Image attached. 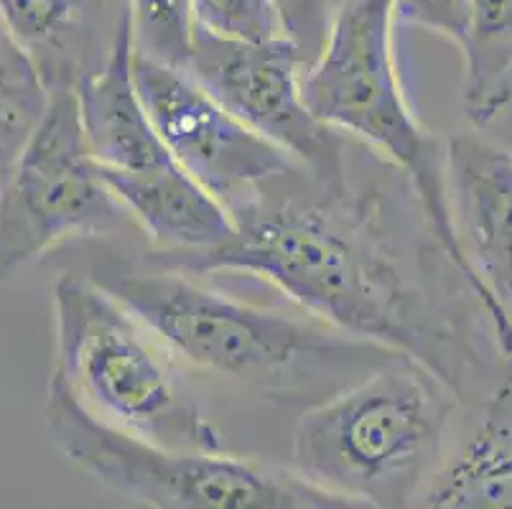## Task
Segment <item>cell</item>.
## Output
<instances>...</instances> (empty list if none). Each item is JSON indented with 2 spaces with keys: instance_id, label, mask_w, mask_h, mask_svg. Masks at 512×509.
Masks as SVG:
<instances>
[{
  "instance_id": "1",
  "label": "cell",
  "mask_w": 512,
  "mask_h": 509,
  "mask_svg": "<svg viewBox=\"0 0 512 509\" xmlns=\"http://www.w3.org/2000/svg\"><path fill=\"white\" fill-rule=\"evenodd\" d=\"M388 214L377 186L352 176L321 184L296 166L232 212L235 230L225 242L153 252L146 263L265 280L314 319L421 362L464 400L482 359L446 308L449 296L428 283V255L408 260Z\"/></svg>"
},
{
  "instance_id": "2",
  "label": "cell",
  "mask_w": 512,
  "mask_h": 509,
  "mask_svg": "<svg viewBox=\"0 0 512 509\" xmlns=\"http://www.w3.org/2000/svg\"><path fill=\"white\" fill-rule=\"evenodd\" d=\"M181 362L227 377L278 403H319L395 357L324 321L202 286L197 275L148 265L100 263L90 270Z\"/></svg>"
},
{
  "instance_id": "3",
  "label": "cell",
  "mask_w": 512,
  "mask_h": 509,
  "mask_svg": "<svg viewBox=\"0 0 512 509\" xmlns=\"http://www.w3.org/2000/svg\"><path fill=\"white\" fill-rule=\"evenodd\" d=\"M459 403L439 375L395 354L301 413L291 469L352 507H416Z\"/></svg>"
},
{
  "instance_id": "4",
  "label": "cell",
  "mask_w": 512,
  "mask_h": 509,
  "mask_svg": "<svg viewBox=\"0 0 512 509\" xmlns=\"http://www.w3.org/2000/svg\"><path fill=\"white\" fill-rule=\"evenodd\" d=\"M57 359L51 380L118 431L186 451H225L222 433L176 370L164 342L82 273L51 288Z\"/></svg>"
},
{
  "instance_id": "5",
  "label": "cell",
  "mask_w": 512,
  "mask_h": 509,
  "mask_svg": "<svg viewBox=\"0 0 512 509\" xmlns=\"http://www.w3.org/2000/svg\"><path fill=\"white\" fill-rule=\"evenodd\" d=\"M395 0H342L301 90L316 118L393 163L411 186L428 232L479 301L456 247L444 191V146L421 125L395 54ZM482 306V303H479Z\"/></svg>"
},
{
  "instance_id": "6",
  "label": "cell",
  "mask_w": 512,
  "mask_h": 509,
  "mask_svg": "<svg viewBox=\"0 0 512 509\" xmlns=\"http://www.w3.org/2000/svg\"><path fill=\"white\" fill-rule=\"evenodd\" d=\"M46 428L59 454L110 492L158 509H352L296 469L225 451L161 446L107 426L49 380Z\"/></svg>"
},
{
  "instance_id": "7",
  "label": "cell",
  "mask_w": 512,
  "mask_h": 509,
  "mask_svg": "<svg viewBox=\"0 0 512 509\" xmlns=\"http://www.w3.org/2000/svg\"><path fill=\"white\" fill-rule=\"evenodd\" d=\"M125 224L130 217L87 151L74 90L49 92L41 120L0 171V283L67 242Z\"/></svg>"
},
{
  "instance_id": "8",
  "label": "cell",
  "mask_w": 512,
  "mask_h": 509,
  "mask_svg": "<svg viewBox=\"0 0 512 509\" xmlns=\"http://www.w3.org/2000/svg\"><path fill=\"white\" fill-rule=\"evenodd\" d=\"M181 69L316 181L344 184L349 179V138L306 105L301 90L306 64L286 36L232 41L194 28L192 49Z\"/></svg>"
},
{
  "instance_id": "9",
  "label": "cell",
  "mask_w": 512,
  "mask_h": 509,
  "mask_svg": "<svg viewBox=\"0 0 512 509\" xmlns=\"http://www.w3.org/2000/svg\"><path fill=\"white\" fill-rule=\"evenodd\" d=\"M133 79L169 156L230 214L299 163L227 112L181 67L133 46Z\"/></svg>"
},
{
  "instance_id": "10",
  "label": "cell",
  "mask_w": 512,
  "mask_h": 509,
  "mask_svg": "<svg viewBox=\"0 0 512 509\" xmlns=\"http://www.w3.org/2000/svg\"><path fill=\"white\" fill-rule=\"evenodd\" d=\"M451 230L472 273L497 354L512 349V153L479 133L444 146Z\"/></svg>"
},
{
  "instance_id": "11",
  "label": "cell",
  "mask_w": 512,
  "mask_h": 509,
  "mask_svg": "<svg viewBox=\"0 0 512 509\" xmlns=\"http://www.w3.org/2000/svg\"><path fill=\"white\" fill-rule=\"evenodd\" d=\"M416 507H512V349L467 418L451 423L444 454Z\"/></svg>"
},
{
  "instance_id": "12",
  "label": "cell",
  "mask_w": 512,
  "mask_h": 509,
  "mask_svg": "<svg viewBox=\"0 0 512 509\" xmlns=\"http://www.w3.org/2000/svg\"><path fill=\"white\" fill-rule=\"evenodd\" d=\"M128 0H0V31L26 54L46 90H74L107 59Z\"/></svg>"
},
{
  "instance_id": "13",
  "label": "cell",
  "mask_w": 512,
  "mask_h": 509,
  "mask_svg": "<svg viewBox=\"0 0 512 509\" xmlns=\"http://www.w3.org/2000/svg\"><path fill=\"white\" fill-rule=\"evenodd\" d=\"M87 151L102 171H146L174 161L158 138L133 79L130 18L105 62L74 87Z\"/></svg>"
},
{
  "instance_id": "14",
  "label": "cell",
  "mask_w": 512,
  "mask_h": 509,
  "mask_svg": "<svg viewBox=\"0 0 512 509\" xmlns=\"http://www.w3.org/2000/svg\"><path fill=\"white\" fill-rule=\"evenodd\" d=\"M100 176L130 222L138 224V230L158 245V252L209 250L235 230L230 209L176 161L146 171L100 168Z\"/></svg>"
},
{
  "instance_id": "15",
  "label": "cell",
  "mask_w": 512,
  "mask_h": 509,
  "mask_svg": "<svg viewBox=\"0 0 512 509\" xmlns=\"http://www.w3.org/2000/svg\"><path fill=\"white\" fill-rule=\"evenodd\" d=\"M462 54V107L490 128L512 105V0H474Z\"/></svg>"
},
{
  "instance_id": "16",
  "label": "cell",
  "mask_w": 512,
  "mask_h": 509,
  "mask_svg": "<svg viewBox=\"0 0 512 509\" xmlns=\"http://www.w3.org/2000/svg\"><path fill=\"white\" fill-rule=\"evenodd\" d=\"M46 102L49 90L34 64L0 31V171L21 151Z\"/></svg>"
},
{
  "instance_id": "17",
  "label": "cell",
  "mask_w": 512,
  "mask_h": 509,
  "mask_svg": "<svg viewBox=\"0 0 512 509\" xmlns=\"http://www.w3.org/2000/svg\"><path fill=\"white\" fill-rule=\"evenodd\" d=\"M133 46L141 54L184 67L192 49V0H128Z\"/></svg>"
},
{
  "instance_id": "18",
  "label": "cell",
  "mask_w": 512,
  "mask_h": 509,
  "mask_svg": "<svg viewBox=\"0 0 512 509\" xmlns=\"http://www.w3.org/2000/svg\"><path fill=\"white\" fill-rule=\"evenodd\" d=\"M197 31L217 39L268 41L283 36L273 0H192Z\"/></svg>"
},
{
  "instance_id": "19",
  "label": "cell",
  "mask_w": 512,
  "mask_h": 509,
  "mask_svg": "<svg viewBox=\"0 0 512 509\" xmlns=\"http://www.w3.org/2000/svg\"><path fill=\"white\" fill-rule=\"evenodd\" d=\"M281 21V31L309 67L324 46L332 26L337 0H273Z\"/></svg>"
},
{
  "instance_id": "20",
  "label": "cell",
  "mask_w": 512,
  "mask_h": 509,
  "mask_svg": "<svg viewBox=\"0 0 512 509\" xmlns=\"http://www.w3.org/2000/svg\"><path fill=\"white\" fill-rule=\"evenodd\" d=\"M474 0H395L398 26H418L462 49Z\"/></svg>"
}]
</instances>
